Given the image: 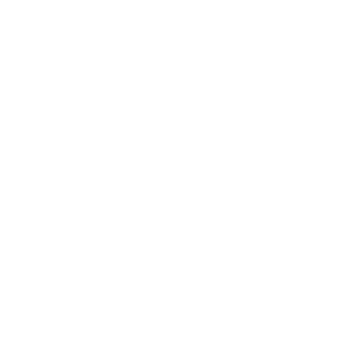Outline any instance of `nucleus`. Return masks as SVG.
I'll return each mask as SVG.
<instances>
[]
</instances>
